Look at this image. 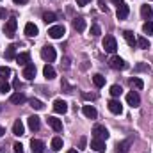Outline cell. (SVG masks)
Segmentation results:
<instances>
[{"label": "cell", "instance_id": "1", "mask_svg": "<svg viewBox=\"0 0 153 153\" xmlns=\"http://www.w3.org/2000/svg\"><path fill=\"white\" fill-rule=\"evenodd\" d=\"M41 57H43V61H46V62H53L55 57H57V52H55L53 46L45 45V46L41 48Z\"/></svg>", "mask_w": 153, "mask_h": 153}, {"label": "cell", "instance_id": "2", "mask_svg": "<svg viewBox=\"0 0 153 153\" xmlns=\"http://www.w3.org/2000/svg\"><path fill=\"white\" fill-rule=\"evenodd\" d=\"M93 137H94V139L107 141V139H109V130H107L103 125H96V126L93 128Z\"/></svg>", "mask_w": 153, "mask_h": 153}, {"label": "cell", "instance_id": "3", "mask_svg": "<svg viewBox=\"0 0 153 153\" xmlns=\"http://www.w3.org/2000/svg\"><path fill=\"white\" fill-rule=\"evenodd\" d=\"M16 27H18V22H16L14 18H9V20L5 22V25H4V32H5V36H7V38H13L14 32H16Z\"/></svg>", "mask_w": 153, "mask_h": 153}, {"label": "cell", "instance_id": "4", "mask_svg": "<svg viewBox=\"0 0 153 153\" xmlns=\"http://www.w3.org/2000/svg\"><path fill=\"white\" fill-rule=\"evenodd\" d=\"M103 50L109 52V53H114L117 50V43H116L114 36H105V39H103Z\"/></svg>", "mask_w": 153, "mask_h": 153}, {"label": "cell", "instance_id": "5", "mask_svg": "<svg viewBox=\"0 0 153 153\" xmlns=\"http://www.w3.org/2000/svg\"><path fill=\"white\" fill-rule=\"evenodd\" d=\"M64 34H66V29H64V25H53V27L48 30V36H50L52 39H61Z\"/></svg>", "mask_w": 153, "mask_h": 153}, {"label": "cell", "instance_id": "6", "mask_svg": "<svg viewBox=\"0 0 153 153\" xmlns=\"http://www.w3.org/2000/svg\"><path fill=\"white\" fill-rule=\"evenodd\" d=\"M109 66L112 68V70H125L126 68V62L121 59V57H117V55H114L111 61H109Z\"/></svg>", "mask_w": 153, "mask_h": 153}, {"label": "cell", "instance_id": "7", "mask_svg": "<svg viewBox=\"0 0 153 153\" xmlns=\"http://www.w3.org/2000/svg\"><path fill=\"white\" fill-rule=\"evenodd\" d=\"M126 103H128L130 107H139V103H141L139 94H137L135 91H130V93L126 94Z\"/></svg>", "mask_w": 153, "mask_h": 153}, {"label": "cell", "instance_id": "8", "mask_svg": "<svg viewBox=\"0 0 153 153\" xmlns=\"http://www.w3.org/2000/svg\"><path fill=\"white\" fill-rule=\"evenodd\" d=\"M53 112L57 114H66L68 112V103L64 100H55L53 102Z\"/></svg>", "mask_w": 153, "mask_h": 153}, {"label": "cell", "instance_id": "9", "mask_svg": "<svg viewBox=\"0 0 153 153\" xmlns=\"http://www.w3.org/2000/svg\"><path fill=\"white\" fill-rule=\"evenodd\" d=\"M91 150H94L96 153H103L105 152V141H102V139H93V141H91Z\"/></svg>", "mask_w": 153, "mask_h": 153}, {"label": "cell", "instance_id": "10", "mask_svg": "<svg viewBox=\"0 0 153 153\" xmlns=\"http://www.w3.org/2000/svg\"><path fill=\"white\" fill-rule=\"evenodd\" d=\"M128 14H130V7H128L126 4H121V5H117V13H116L117 20H125Z\"/></svg>", "mask_w": 153, "mask_h": 153}, {"label": "cell", "instance_id": "11", "mask_svg": "<svg viewBox=\"0 0 153 153\" xmlns=\"http://www.w3.org/2000/svg\"><path fill=\"white\" fill-rule=\"evenodd\" d=\"M13 134L18 135V137H22V135L25 134V125L22 123V119H16V121H14V125H13Z\"/></svg>", "mask_w": 153, "mask_h": 153}, {"label": "cell", "instance_id": "12", "mask_svg": "<svg viewBox=\"0 0 153 153\" xmlns=\"http://www.w3.org/2000/svg\"><path fill=\"white\" fill-rule=\"evenodd\" d=\"M130 144H132V141H130V139L121 141V143H117V144H116V152H117V153H128V152H130Z\"/></svg>", "mask_w": 153, "mask_h": 153}, {"label": "cell", "instance_id": "13", "mask_svg": "<svg viewBox=\"0 0 153 153\" xmlns=\"http://www.w3.org/2000/svg\"><path fill=\"white\" fill-rule=\"evenodd\" d=\"M23 76H25L27 80H32V78L36 76V66H34L32 62H29V64L25 66V70H23Z\"/></svg>", "mask_w": 153, "mask_h": 153}, {"label": "cell", "instance_id": "14", "mask_svg": "<svg viewBox=\"0 0 153 153\" xmlns=\"http://www.w3.org/2000/svg\"><path fill=\"white\" fill-rule=\"evenodd\" d=\"M82 114L85 116V117H89V119H94L98 116V112H96V109L93 105H84L82 107Z\"/></svg>", "mask_w": 153, "mask_h": 153}, {"label": "cell", "instance_id": "15", "mask_svg": "<svg viewBox=\"0 0 153 153\" xmlns=\"http://www.w3.org/2000/svg\"><path fill=\"white\" fill-rule=\"evenodd\" d=\"M16 62L22 64V66H27V64L30 62V53H29V52H22V53H18V55H16Z\"/></svg>", "mask_w": 153, "mask_h": 153}, {"label": "cell", "instance_id": "16", "mask_svg": "<svg viewBox=\"0 0 153 153\" xmlns=\"http://www.w3.org/2000/svg\"><path fill=\"white\" fill-rule=\"evenodd\" d=\"M30 148H32V153H43L45 152V144H43V141H39V139H32V141H30Z\"/></svg>", "mask_w": 153, "mask_h": 153}, {"label": "cell", "instance_id": "17", "mask_svg": "<svg viewBox=\"0 0 153 153\" xmlns=\"http://www.w3.org/2000/svg\"><path fill=\"white\" fill-rule=\"evenodd\" d=\"M27 102V96L23 94V93H14L13 96H11V103H14V105H22V103H25Z\"/></svg>", "mask_w": 153, "mask_h": 153}, {"label": "cell", "instance_id": "18", "mask_svg": "<svg viewBox=\"0 0 153 153\" xmlns=\"http://www.w3.org/2000/svg\"><path fill=\"white\" fill-rule=\"evenodd\" d=\"M48 125L55 130V132H62V121L61 119H57V117H48Z\"/></svg>", "mask_w": 153, "mask_h": 153}, {"label": "cell", "instance_id": "19", "mask_svg": "<svg viewBox=\"0 0 153 153\" xmlns=\"http://www.w3.org/2000/svg\"><path fill=\"white\" fill-rule=\"evenodd\" d=\"M73 29H75L76 32H84L85 30V20L82 16H78V18L73 20Z\"/></svg>", "mask_w": 153, "mask_h": 153}, {"label": "cell", "instance_id": "20", "mask_svg": "<svg viewBox=\"0 0 153 153\" xmlns=\"http://www.w3.org/2000/svg\"><path fill=\"white\" fill-rule=\"evenodd\" d=\"M109 111H111L112 114H121V112H123V107H121V103H119L117 100H111V102H109Z\"/></svg>", "mask_w": 153, "mask_h": 153}, {"label": "cell", "instance_id": "21", "mask_svg": "<svg viewBox=\"0 0 153 153\" xmlns=\"http://www.w3.org/2000/svg\"><path fill=\"white\" fill-rule=\"evenodd\" d=\"M123 38H125V41H126L130 46H135V45H137V38L134 36L132 30H125V32H123Z\"/></svg>", "mask_w": 153, "mask_h": 153}, {"label": "cell", "instance_id": "22", "mask_svg": "<svg viewBox=\"0 0 153 153\" xmlns=\"http://www.w3.org/2000/svg\"><path fill=\"white\" fill-rule=\"evenodd\" d=\"M39 126H41L39 117H38V116H30V117H29V128H30L32 132H38Z\"/></svg>", "mask_w": 153, "mask_h": 153}, {"label": "cell", "instance_id": "23", "mask_svg": "<svg viewBox=\"0 0 153 153\" xmlns=\"http://www.w3.org/2000/svg\"><path fill=\"white\" fill-rule=\"evenodd\" d=\"M38 32L39 30H38V27H36L34 23H27V25H25V34H27L29 38H36Z\"/></svg>", "mask_w": 153, "mask_h": 153}, {"label": "cell", "instance_id": "24", "mask_svg": "<svg viewBox=\"0 0 153 153\" xmlns=\"http://www.w3.org/2000/svg\"><path fill=\"white\" fill-rule=\"evenodd\" d=\"M152 14H153V9L152 5H141V16L144 18V20H152Z\"/></svg>", "mask_w": 153, "mask_h": 153}, {"label": "cell", "instance_id": "25", "mask_svg": "<svg viewBox=\"0 0 153 153\" xmlns=\"http://www.w3.org/2000/svg\"><path fill=\"white\" fill-rule=\"evenodd\" d=\"M43 75H45L46 80H53V78H55V70H53L50 64H46V66L43 68Z\"/></svg>", "mask_w": 153, "mask_h": 153}, {"label": "cell", "instance_id": "26", "mask_svg": "<svg viewBox=\"0 0 153 153\" xmlns=\"http://www.w3.org/2000/svg\"><path fill=\"white\" fill-rule=\"evenodd\" d=\"M5 59H16V45H9L5 50Z\"/></svg>", "mask_w": 153, "mask_h": 153}, {"label": "cell", "instance_id": "27", "mask_svg": "<svg viewBox=\"0 0 153 153\" xmlns=\"http://www.w3.org/2000/svg\"><path fill=\"white\" fill-rule=\"evenodd\" d=\"M29 103H30V107L36 109V111H43V109H45V103H43L41 100H36V98H30Z\"/></svg>", "mask_w": 153, "mask_h": 153}, {"label": "cell", "instance_id": "28", "mask_svg": "<svg viewBox=\"0 0 153 153\" xmlns=\"http://www.w3.org/2000/svg\"><path fill=\"white\" fill-rule=\"evenodd\" d=\"M93 82H94L96 87H103V85H105V76L100 75V73H96V75L93 76Z\"/></svg>", "mask_w": 153, "mask_h": 153}, {"label": "cell", "instance_id": "29", "mask_svg": "<svg viewBox=\"0 0 153 153\" xmlns=\"http://www.w3.org/2000/svg\"><path fill=\"white\" fill-rule=\"evenodd\" d=\"M61 148H62V139L61 137H53L52 139V150L53 152H59Z\"/></svg>", "mask_w": 153, "mask_h": 153}, {"label": "cell", "instance_id": "30", "mask_svg": "<svg viewBox=\"0 0 153 153\" xmlns=\"http://www.w3.org/2000/svg\"><path fill=\"white\" fill-rule=\"evenodd\" d=\"M137 46H139V48H143V50H146V48H150V41L141 36V38H137Z\"/></svg>", "mask_w": 153, "mask_h": 153}, {"label": "cell", "instance_id": "31", "mask_svg": "<svg viewBox=\"0 0 153 153\" xmlns=\"http://www.w3.org/2000/svg\"><path fill=\"white\" fill-rule=\"evenodd\" d=\"M55 20H57V16H55L53 13H45V14H43V22H45V23H53Z\"/></svg>", "mask_w": 153, "mask_h": 153}, {"label": "cell", "instance_id": "32", "mask_svg": "<svg viewBox=\"0 0 153 153\" xmlns=\"http://www.w3.org/2000/svg\"><path fill=\"white\" fill-rule=\"evenodd\" d=\"M130 85L135 87V89H143L144 87V82L141 78H130Z\"/></svg>", "mask_w": 153, "mask_h": 153}, {"label": "cell", "instance_id": "33", "mask_svg": "<svg viewBox=\"0 0 153 153\" xmlns=\"http://www.w3.org/2000/svg\"><path fill=\"white\" fill-rule=\"evenodd\" d=\"M9 76H11V70L7 66H0V78L2 80H7Z\"/></svg>", "mask_w": 153, "mask_h": 153}, {"label": "cell", "instance_id": "34", "mask_svg": "<svg viewBox=\"0 0 153 153\" xmlns=\"http://www.w3.org/2000/svg\"><path fill=\"white\" fill-rule=\"evenodd\" d=\"M121 93H123V89H121V85H117V84H114V85L111 87V94H112L114 98H117V96H121Z\"/></svg>", "mask_w": 153, "mask_h": 153}, {"label": "cell", "instance_id": "35", "mask_svg": "<svg viewBox=\"0 0 153 153\" xmlns=\"http://www.w3.org/2000/svg\"><path fill=\"white\" fill-rule=\"evenodd\" d=\"M143 30H144V34L152 36L153 34V22H146V23L143 25Z\"/></svg>", "mask_w": 153, "mask_h": 153}, {"label": "cell", "instance_id": "36", "mask_svg": "<svg viewBox=\"0 0 153 153\" xmlns=\"http://www.w3.org/2000/svg\"><path fill=\"white\" fill-rule=\"evenodd\" d=\"M61 87H62V91H64V93H68V94H70V93H73V85H70L64 78H62V82H61Z\"/></svg>", "mask_w": 153, "mask_h": 153}, {"label": "cell", "instance_id": "37", "mask_svg": "<svg viewBox=\"0 0 153 153\" xmlns=\"http://www.w3.org/2000/svg\"><path fill=\"white\" fill-rule=\"evenodd\" d=\"M11 91V85L7 80H0V93H9Z\"/></svg>", "mask_w": 153, "mask_h": 153}, {"label": "cell", "instance_id": "38", "mask_svg": "<svg viewBox=\"0 0 153 153\" xmlns=\"http://www.w3.org/2000/svg\"><path fill=\"white\" fill-rule=\"evenodd\" d=\"M135 70H137V71H150V66H148V64H144V62H141V64H137V66H135Z\"/></svg>", "mask_w": 153, "mask_h": 153}, {"label": "cell", "instance_id": "39", "mask_svg": "<svg viewBox=\"0 0 153 153\" xmlns=\"http://www.w3.org/2000/svg\"><path fill=\"white\" fill-rule=\"evenodd\" d=\"M100 32H102L100 30V25H93L91 27V36H100Z\"/></svg>", "mask_w": 153, "mask_h": 153}, {"label": "cell", "instance_id": "40", "mask_svg": "<svg viewBox=\"0 0 153 153\" xmlns=\"http://www.w3.org/2000/svg\"><path fill=\"white\" fill-rule=\"evenodd\" d=\"M13 148H14V153H25V152H23V146H22L20 143H14V146H13Z\"/></svg>", "mask_w": 153, "mask_h": 153}, {"label": "cell", "instance_id": "41", "mask_svg": "<svg viewBox=\"0 0 153 153\" xmlns=\"http://www.w3.org/2000/svg\"><path fill=\"white\" fill-rule=\"evenodd\" d=\"M84 100H96V94H89V93H84Z\"/></svg>", "mask_w": 153, "mask_h": 153}, {"label": "cell", "instance_id": "42", "mask_svg": "<svg viewBox=\"0 0 153 153\" xmlns=\"http://www.w3.org/2000/svg\"><path fill=\"white\" fill-rule=\"evenodd\" d=\"M98 4H100V9L107 13V5H105V2H103V0H98Z\"/></svg>", "mask_w": 153, "mask_h": 153}, {"label": "cell", "instance_id": "43", "mask_svg": "<svg viewBox=\"0 0 153 153\" xmlns=\"http://www.w3.org/2000/svg\"><path fill=\"white\" fill-rule=\"evenodd\" d=\"M5 16H7V11H5L4 7H0V18H2V20H5Z\"/></svg>", "mask_w": 153, "mask_h": 153}, {"label": "cell", "instance_id": "44", "mask_svg": "<svg viewBox=\"0 0 153 153\" xmlns=\"http://www.w3.org/2000/svg\"><path fill=\"white\" fill-rule=\"evenodd\" d=\"M89 2H91V0H76V5H80V7H82V5H87Z\"/></svg>", "mask_w": 153, "mask_h": 153}, {"label": "cell", "instance_id": "45", "mask_svg": "<svg viewBox=\"0 0 153 153\" xmlns=\"http://www.w3.org/2000/svg\"><path fill=\"white\" fill-rule=\"evenodd\" d=\"M13 85H14V89H22V84H20V80H14V82H13Z\"/></svg>", "mask_w": 153, "mask_h": 153}, {"label": "cell", "instance_id": "46", "mask_svg": "<svg viewBox=\"0 0 153 153\" xmlns=\"http://www.w3.org/2000/svg\"><path fill=\"white\" fill-rule=\"evenodd\" d=\"M13 2H14V4H27L29 0H13Z\"/></svg>", "mask_w": 153, "mask_h": 153}, {"label": "cell", "instance_id": "47", "mask_svg": "<svg viewBox=\"0 0 153 153\" xmlns=\"http://www.w3.org/2000/svg\"><path fill=\"white\" fill-rule=\"evenodd\" d=\"M112 4H116V5H121V4H123V0H112Z\"/></svg>", "mask_w": 153, "mask_h": 153}, {"label": "cell", "instance_id": "48", "mask_svg": "<svg viewBox=\"0 0 153 153\" xmlns=\"http://www.w3.org/2000/svg\"><path fill=\"white\" fill-rule=\"evenodd\" d=\"M4 134H5V130H4V128H2V126H0V137H2V135H4Z\"/></svg>", "mask_w": 153, "mask_h": 153}, {"label": "cell", "instance_id": "49", "mask_svg": "<svg viewBox=\"0 0 153 153\" xmlns=\"http://www.w3.org/2000/svg\"><path fill=\"white\" fill-rule=\"evenodd\" d=\"M66 153H78V152H76V150H68Z\"/></svg>", "mask_w": 153, "mask_h": 153}]
</instances>
